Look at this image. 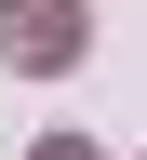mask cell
Instances as JSON below:
<instances>
[{
    "label": "cell",
    "instance_id": "6da1fadb",
    "mask_svg": "<svg viewBox=\"0 0 147 160\" xmlns=\"http://www.w3.org/2000/svg\"><path fill=\"white\" fill-rule=\"evenodd\" d=\"M0 53L13 67H67L80 53V0H0Z\"/></svg>",
    "mask_w": 147,
    "mask_h": 160
}]
</instances>
